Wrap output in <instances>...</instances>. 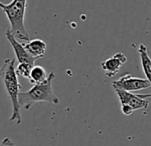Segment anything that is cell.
Here are the masks:
<instances>
[{"instance_id":"1","label":"cell","mask_w":151,"mask_h":146,"mask_svg":"<svg viewBox=\"0 0 151 146\" xmlns=\"http://www.w3.org/2000/svg\"><path fill=\"white\" fill-rule=\"evenodd\" d=\"M15 59H6L3 65L0 67V77L3 79L5 88L10 98L13 111L9 119L10 122H16L17 125L22 123L21 105L19 103V95L22 86L18 80V75L15 70Z\"/></svg>"},{"instance_id":"2","label":"cell","mask_w":151,"mask_h":146,"mask_svg":"<svg viewBox=\"0 0 151 146\" xmlns=\"http://www.w3.org/2000/svg\"><path fill=\"white\" fill-rule=\"evenodd\" d=\"M27 0H13L9 4H4L0 1V8L6 14L11 29L10 31L18 40L29 42V35L26 30L24 20L27 8Z\"/></svg>"},{"instance_id":"3","label":"cell","mask_w":151,"mask_h":146,"mask_svg":"<svg viewBox=\"0 0 151 146\" xmlns=\"http://www.w3.org/2000/svg\"><path fill=\"white\" fill-rule=\"evenodd\" d=\"M54 78L55 74L53 71H52L48 74V79L45 83L35 85L26 92H21L19 95V103L21 107H24L26 111H29L33 104L39 102L58 104L60 100L54 95L52 90V80Z\"/></svg>"},{"instance_id":"4","label":"cell","mask_w":151,"mask_h":146,"mask_svg":"<svg viewBox=\"0 0 151 146\" xmlns=\"http://www.w3.org/2000/svg\"><path fill=\"white\" fill-rule=\"evenodd\" d=\"M115 91L121 104V111L126 116H131L134 111L147 109L149 105V101L141 98L139 95L121 89H115Z\"/></svg>"},{"instance_id":"5","label":"cell","mask_w":151,"mask_h":146,"mask_svg":"<svg viewBox=\"0 0 151 146\" xmlns=\"http://www.w3.org/2000/svg\"><path fill=\"white\" fill-rule=\"evenodd\" d=\"M112 86L114 89H121L131 93L147 89L151 87V84L146 79L134 78L130 73H127V74L120 77L118 80L113 81Z\"/></svg>"},{"instance_id":"6","label":"cell","mask_w":151,"mask_h":146,"mask_svg":"<svg viewBox=\"0 0 151 146\" xmlns=\"http://www.w3.org/2000/svg\"><path fill=\"white\" fill-rule=\"evenodd\" d=\"M6 38H7V40L11 44V46H12V47H13V49L14 51L15 57H16L17 61H19V64H27V65H30V66L34 67L36 59L33 58L27 52V50L24 47V44L19 43V41L11 33L10 30H6Z\"/></svg>"},{"instance_id":"7","label":"cell","mask_w":151,"mask_h":146,"mask_svg":"<svg viewBox=\"0 0 151 146\" xmlns=\"http://www.w3.org/2000/svg\"><path fill=\"white\" fill-rule=\"evenodd\" d=\"M127 61L126 56L123 53H116L110 58L106 59L101 62V68L103 69L105 75L109 78H112L119 72L122 66Z\"/></svg>"},{"instance_id":"8","label":"cell","mask_w":151,"mask_h":146,"mask_svg":"<svg viewBox=\"0 0 151 146\" xmlns=\"http://www.w3.org/2000/svg\"><path fill=\"white\" fill-rule=\"evenodd\" d=\"M139 53L140 56V62L142 66V70L146 76V80L149 81L151 84V59L148 55L147 48L144 44H140L139 46ZM143 99H147L151 97V94L149 95H139Z\"/></svg>"},{"instance_id":"9","label":"cell","mask_w":151,"mask_h":146,"mask_svg":"<svg viewBox=\"0 0 151 146\" xmlns=\"http://www.w3.org/2000/svg\"><path fill=\"white\" fill-rule=\"evenodd\" d=\"M24 47L33 58L37 60L45 55L47 46L42 39H33L24 44Z\"/></svg>"},{"instance_id":"10","label":"cell","mask_w":151,"mask_h":146,"mask_svg":"<svg viewBox=\"0 0 151 146\" xmlns=\"http://www.w3.org/2000/svg\"><path fill=\"white\" fill-rule=\"evenodd\" d=\"M47 79H48V75L45 69L40 65H35L31 69L29 80L31 84L35 86V85L45 83L47 80Z\"/></svg>"},{"instance_id":"11","label":"cell","mask_w":151,"mask_h":146,"mask_svg":"<svg viewBox=\"0 0 151 146\" xmlns=\"http://www.w3.org/2000/svg\"><path fill=\"white\" fill-rule=\"evenodd\" d=\"M32 66L30 65H27V64H18L15 68L16 73L18 76H22L25 79L29 80V76H30V72L32 69Z\"/></svg>"},{"instance_id":"12","label":"cell","mask_w":151,"mask_h":146,"mask_svg":"<svg viewBox=\"0 0 151 146\" xmlns=\"http://www.w3.org/2000/svg\"><path fill=\"white\" fill-rule=\"evenodd\" d=\"M0 146H17L9 137H6L0 142Z\"/></svg>"}]
</instances>
